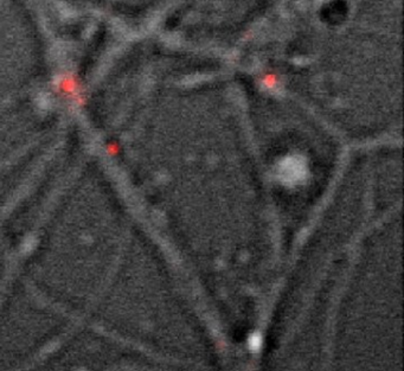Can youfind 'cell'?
<instances>
[{"label":"cell","mask_w":404,"mask_h":371,"mask_svg":"<svg viewBox=\"0 0 404 371\" xmlns=\"http://www.w3.org/2000/svg\"><path fill=\"white\" fill-rule=\"evenodd\" d=\"M57 88L66 96L74 97V99L81 100V87L77 78L74 75L65 74L62 75L57 81Z\"/></svg>","instance_id":"obj_1"}]
</instances>
